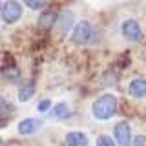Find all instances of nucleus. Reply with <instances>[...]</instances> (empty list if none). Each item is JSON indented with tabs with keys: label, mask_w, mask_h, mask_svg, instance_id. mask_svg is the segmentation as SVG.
Instances as JSON below:
<instances>
[{
	"label": "nucleus",
	"mask_w": 146,
	"mask_h": 146,
	"mask_svg": "<svg viewBox=\"0 0 146 146\" xmlns=\"http://www.w3.org/2000/svg\"><path fill=\"white\" fill-rule=\"evenodd\" d=\"M119 110V100L113 93H102L91 104V113L97 121H108L117 113Z\"/></svg>",
	"instance_id": "obj_1"
},
{
	"label": "nucleus",
	"mask_w": 146,
	"mask_h": 146,
	"mask_svg": "<svg viewBox=\"0 0 146 146\" xmlns=\"http://www.w3.org/2000/svg\"><path fill=\"white\" fill-rule=\"evenodd\" d=\"M70 38H71L73 44H79V46L91 44L93 38H95V27H93V24L88 22V20L77 22L75 27H73V31H71V35H70Z\"/></svg>",
	"instance_id": "obj_2"
},
{
	"label": "nucleus",
	"mask_w": 146,
	"mask_h": 146,
	"mask_svg": "<svg viewBox=\"0 0 146 146\" xmlns=\"http://www.w3.org/2000/svg\"><path fill=\"white\" fill-rule=\"evenodd\" d=\"M24 7L18 0H4L2 7H0V15H2L4 24H15L22 18Z\"/></svg>",
	"instance_id": "obj_3"
},
{
	"label": "nucleus",
	"mask_w": 146,
	"mask_h": 146,
	"mask_svg": "<svg viewBox=\"0 0 146 146\" xmlns=\"http://www.w3.org/2000/svg\"><path fill=\"white\" fill-rule=\"evenodd\" d=\"M121 33L126 40H130V42H139V40L143 38V29H141L139 22H137L135 18H126V20L122 22Z\"/></svg>",
	"instance_id": "obj_4"
},
{
	"label": "nucleus",
	"mask_w": 146,
	"mask_h": 146,
	"mask_svg": "<svg viewBox=\"0 0 146 146\" xmlns=\"http://www.w3.org/2000/svg\"><path fill=\"white\" fill-rule=\"evenodd\" d=\"M113 139L119 146H131V128L126 121H121L113 126Z\"/></svg>",
	"instance_id": "obj_5"
},
{
	"label": "nucleus",
	"mask_w": 146,
	"mask_h": 146,
	"mask_svg": "<svg viewBox=\"0 0 146 146\" xmlns=\"http://www.w3.org/2000/svg\"><path fill=\"white\" fill-rule=\"evenodd\" d=\"M42 126V121H38V119L35 117H27V119H22L20 122H18L17 130L20 135H33L35 131H38V128Z\"/></svg>",
	"instance_id": "obj_6"
},
{
	"label": "nucleus",
	"mask_w": 146,
	"mask_h": 146,
	"mask_svg": "<svg viewBox=\"0 0 146 146\" xmlns=\"http://www.w3.org/2000/svg\"><path fill=\"white\" fill-rule=\"evenodd\" d=\"M73 27H75V15L71 11H64L62 15H58V20H57L58 35H66L68 31H73Z\"/></svg>",
	"instance_id": "obj_7"
},
{
	"label": "nucleus",
	"mask_w": 146,
	"mask_h": 146,
	"mask_svg": "<svg viewBox=\"0 0 146 146\" xmlns=\"http://www.w3.org/2000/svg\"><path fill=\"white\" fill-rule=\"evenodd\" d=\"M64 141L66 146H90V137L84 131H68Z\"/></svg>",
	"instance_id": "obj_8"
},
{
	"label": "nucleus",
	"mask_w": 146,
	"mask_h": 146,
	"mask_svg": "<svg viewBox=\"0 0 146 146\" xmlns=\"http://www.w3.org/2000/svg\"><path fill=\"white\" fill-rule=\"evenodd\" d=\"M128 93L133 99H146V79H133L128 84Z\"/></svg>",
	"instance_id": "obj_9"
},
{
	"label": "nucleus",
	"mask_w": 146,
	"mask_h": 146,
	"mask_svg": "<svg viewBox=\"0 0 146 146\" xmlns=\"http://www.w3.org/2000/svg\"><path fill=\"white\" fill-rule=\"evenodd\" d=\"M57 20H58V17H57V13H53V11H44L42 15L38 17V27L40 29H51V27L57 26Z\"/></svg>",
	"instance_id": "obj_10"
},
{
	"label": "nucleus",
	"mask_w": 146,
	"mask_h": 146,
	"mask_svg": "<svg viewBox=\"0 0 146 146\" xmlns=\"http://www.w3.org/2000/svg\"><path fill=\"white\" fill-rule=\"evenodd\" d=\"M70 106H68V102H57L51 110V119L55 121H62V119H68L70 117Z\"/></svg>",
	"instance_id": "obj_11"
},
{
	"label": "nucleus",
	"mask_w": 146,
	"mask_h": 146,
	"mask_svg": "<svg viewBox=\"0 0 146 146\" xmlns=\"http://www.w3.org/2000/svg\"><path fill=\"white\" fill-rule=\"evenodd\" d=\"M33 93H35L33 84H26V86H22V88L18 90V100H20V102H27V100L33 97Z\"/></svg>",
	"instance_id": "obj_12"
},
{
	"label": "nucleus",
	"mask_w": 146,
	"mask_h": 146,
	"mask_svg": "<svg viewBox=\"0 0 146 146\" xmlns=\"http://www.w3.org/2000/svg\"><path fill=\"white\" fill-rule=\"evenodd\" d=\"M95 146H119V144H117L115 139H111V137H108V135H99Z\"/></svg>",
	"instance_id": "obj_13"
},
{
	"label": "nucleus",
	"mask_w": 146,
	"mask_h": 146,
	"mask_svg": "<svg viewBox=\"0 0 146 146\" xmlns=\"http://www.w3.org/2000/svg\"><path fill=\"white\" fill-rule=\"evenodd\" d=\"M24 4L29 9H42L48 4V0H24Z\"/></svg>",
	"instance_id": "obj_14"
},
{
	"label": "nucleus",
	"mask_w": 146,
	"mask_h": 146,
	"mask_svg": "<svg viewBox=\"0 0 146 146\" xmlns=\"http://www.w3.org/2000/svg\"><path fill=\"white\" fill-rule=\"evenodd\" d=\"M4 75H6L9 80H17L18 77H20V75H18V70L15 66H13V68H6V70H4Z\"/></svg>",
	"instance_id": "obj_15"
},
{
	"label": "nucleus",
	"mask_w": 146,
	"mask_h": 146,
	"mask_svg": "<svg viewBox=\"0 0 146 146\" xmlns=\"http://www.w3.org/2000/svg\"><path fill=\"white\" fill-rule=\"evenodd\" d=\"M49 108H51V100H49V99H44V100H40V102H38V106H36V110H38L40 113H46Z\"/></svg>",
	"instance_id": "obj_16"
},
{
	"label": "nucleus",
	"mask_w": 146,
	"mask_h": 146,
	"mask_svg": "<svg viewBox=\"0 0 146 146\" xmlns=\"http://www.w3.org/2000/svg\"><path fill=\"white\" fill-rule=\"evenodd\" d=\"M131 146H146V135H135L131 139Z\"/></svg>",
	"instance_id": "obj_17"
},
{
	"label": "nucleus",
	"mask_w": 146,
	"mask_h": 146,
	"mask_svg": "<svg viewBox=\"0 0 146 146\" xmlns=\"http://www.w3.org/2000/svg\"><path fill=\"white\" fill-rule=\"evenodd\" d=\"M2 106H4V115H6L7 110H9V108H7V100H6V99H2Z\"/></svg>",
	"instance_id": "obj_18"
}]
</instances>
